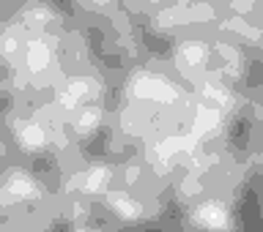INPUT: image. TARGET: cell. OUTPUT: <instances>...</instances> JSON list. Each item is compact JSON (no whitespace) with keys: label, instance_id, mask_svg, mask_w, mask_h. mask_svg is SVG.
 <instances>
[{"label":"cell","instance_id":"cell-1","mask_svg":"<svg viewBox=\"0 0 263 232\" xmlns=\"http://www.w3.org/2000/svg\"><path fill=\"white\" fill-rule=\"evenodd\" d=\"M8 188H11L14 194H22V197H25V194H30V192H33V183H30L28 178L16 175V178L11 180V183H8Z\"/></svg>","mask_w":263,"mask_h":232}]
</instances>
